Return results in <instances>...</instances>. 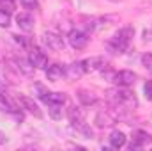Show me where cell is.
<instances>
[{"label":"cell","instance_id":"6da1fadb","mask_svg":"<svg viewBox=\"0 0 152 151\" xmlns=\"http://www.w3.org/2000/svg\"><path fill=\"white\" fill-rule=\"evenodd\" d=\"M133 36H134V29L133 27H124L110 41H106V48L112 53H115V55H120V53H124L127 50V46H129Z\"/></svg>","mask_w":152,"mask_h":151},{"label":"cell","instance_id":"7a4b0ae2","mask_svg":"<svg viewBox=\"0 0 152 151\" xmlns=\"http://www.w3.org/2000/svg\"><path fill=\"white\" fill-rule=\"evenodd\" d=\"M106 100L112 103V105H122V107H126V109H134L136 105H138V100H136V96H134V93H131V91H127L126 87H122V89H110V91H106Z\"/></svg>","mask_w":152,"mask_h":151},{"label":"cell","instance_id":"3957f363","mask_svg":"<svg viewBox=\"0 0 152 151\" xmlns=\"http://www.w3.org/2000/svg\"><path fill=\"white\" fill-rule=\"evenodd\" d=\"M41 41H42V44L46 48H50L53 52H64V48H66V43H64L62 36L53 34V32H44L41 36Z\"/></svg>","mask_w":152,"mask_h":151},{"label":"cell","instance_id":"277c9868","mask_svg":"<svg viewBox=\"0 0 152 151\" xmlns=\"http://www.w3.org/2000/svg\"><path fill=\"white\" fill-rule=\"evenodd\" d=\"M67 41H69V44L75 50H83L88 44V34L83 32V30H80V29H73L67 34Z\"/></svg>","mask_w":152,"mask_h":151},{"label":"cell","instance_id":"5b68a950","mask_svg":"<svg viewBox=\"0 0 152 151\" xmlns=\"http://www.w3.org/2000/svg\"><path fill=\"white\" fill-rule=\"evenodd\" d=\"M16 101H18V105L21 107V109H25L28 114H32L34 117H37L41 119L42 117V110L37 107V103L32 100V98H28V96H23V94H18L16 96Z\"/></svg>","mask_w":152,"mask_h":151},{"label":"cell","instance_id":"8992f818","mask_svg":"<svg viewBox=\"0 0 152 151\" xmlns=\"http://www.w3.org/2000/svg\"><path fill=\"white\" fill-rule=\"evenodd\" d=\"M136 80H138V75L134 71H131V70H122V71L115 73V76H113V82L118 87H129Z\"/></svg>","mask_w":152,"mask_h":151},{"label":"cell","instance_id":"52a82bcc","mask_svg":"<svg viewBox=\"0 0 152 151\" xmlns=\"http://www.w3.org/2000/svg\"><path fill=\"white\" fill-rule=\"evenodd\" d=\"M147 144H152V137L147 133V132H142V130H136L133 132V141L129 144V150H142L143 146Z\"/></svg>","mask_w":152,"mask_h":151},{"label":"cell","instance_id":"ba28073f","mask_svg":"<svg viewBox=\"0 0 152 151\" xmlns=\"http://www.w3.org/2000/svg\"><path fill=\"white\" fill-rule=\"evenodd\" d=\"M28 61L34 68H46L48 64V55L39 50V48H30V53H28Z\"/></svg>","mask_w":152,"mask_h":151},{"label":"cell","instance_id":"9c48e42d","mask_svg":"<svg viewBox=\"0 0 152 151\" xmlns=\"http://www.w3.org/2000/svg\"><path fill=\"white\" fill-rule=\"evenodd\" d=\"M81 66H83V71H85V73H92V71L103 70V68L106 66V62H104L103 57H90V59L81 61Z\"/></svg>","mask_w":152,"mask_h":151},{"label":"cell","instance_id":"30bf717a","mask_svg":"<svg viewBox=\"0 0 152 151\" xmlns=\"http://www.w3.org/2000/svg\"><path fill=\"white\" fill-rule=\"evenodd\" d=\"M16 23H18V27H20L23 32L34 30V25H36L34 16H32L30 13H20V14L16 16Z\"/></svg>","mask_w":152,"mask_h":151},{"label":"cell","instance_id":"8fae6325","mask_svg":"<svg viewBox=\"0 0 152 151\" xmlns=\"http://www.w3.org/2000/svg\"><path fill=\"white\" fill-rule=\"evenodd\" d=\"M66 76V66L64 64H53L46 70V78L51 82H58Z\"/></svg>","mask_w":152,"mask_h":151},{"label":"cell","instance_id":"7c38bea8","mask_svg":"<svg viewBox=\"0 0 152 151\" xmlns=\"http://www.w3.org/2000/svg\"><path fill=\"white\" fill-rule=\"evenodd\" d=\"M94 123H96V126L97 128H110V126H113L115 124V119L113 115L108 112H99L96 115V119H94Z\"/></svg>","mask_w":152,"mask_h":151},{"label":"cell","instance_id":"4fadbf2b","mask_svg":"<svg viewBox=\"0 0 152 151\" xmlns=\"http://www.w3.org/2000/svg\"><path fill=\"white\" fill-rule=\"evenodd\" d=\"M46 105H53V103H57V105H62V103H66L67 101V96L64 94V93H46L42 98H41Z\"/></svg>","mask_w":152,"mask_h":151},{"label":"cell","instance_id":"5bb4252c","mask_svg":"<svg viewBox=\"0 0 152 151\" xmlns=\"http://www.w3.org/2000/svg\"><path fill=\"white\" fill-rule=\"evenodd\" d=\"M76 96H78V100H80V103H81L83 107H90V105H96V103H97L96 94H92V93L87 91V89H80V91L76 93Z\"/></svg>","mask_w":152,"mask_h":151},{"label":"cell","instance_id":"9a60e30c","mask_svg":"<svg viewBox=\"0 0 152 151\" xmlns=\"http://www.w3.org/2000/svg\"><path fill=\"white\" fill-rule=\"evenodd\" d=\"M14 64H16L18 73H21V75H25V76H32L34 75V70H36V68L30 64V61H27V59H16Z\"/></svg>","mask_w":152,"mask_h":151},{"label":"cell","instance_id":"2e32d148","mask_svg":"<svg viewBox=\"0 0 152 151\" xmlns=\"http://www.w3.org/2000/svg\"><path fill=\"white\" fill-rule=\"evenodd\" d=\"M124 144H126V135L118 130H113L110 135V146L113 150H120V148H124Z\"/></svg>","mask_w":152,"mask_h":151},{"label":"cell","instance_id":"e0dca14e","mask_svg":"<svg viewBox=\"0 0 152 151\" xmlns=\"http://www.w3.org/2000/svg\"><path fill=\"white\" fill-rule=\"evenodd\" d=\"M85 71H83V66H81V62H73V64H69V66H66V76L67 78H80V76L83 75Z\"/></svg>","mask_w":152,"mask_h":151},{"label":"cell","instance_id":"ac0fdd59","mask_svg":"<svg viewBox=\"0 0 152 151\" xmlns=\"http://www.w3.org/2000/svg\"><path fill=\"white\" fill-rule=\"evenodd\" d=\"M67 117H69L71 124H73V123H81V121H85V114H83L81 109H78V107H69Z\"/></svg>","mask_w":152,"mask_h":151},{"label":"cell","instance_id":"d6986e66","mask_svg":"<svg viewBox=\"0 0 152 151\" xmlns=\"http://www.w3.org/2000/svg\"><path fill=\"white\" fill-rule=\"evenodd\" d=\"M73 128H75L76 132H80L85 139H92V137H94V132L90 130V126L85 124V121H81V123H73Z\"/></svg>","mask_w":152,"mask_h":151},{"label":"cell","instance_id":"ffe728a7","mask_svg":"<svg viewBox=\"0 0 152 151\" xmlns=\"http://www.w3.org/2000/svg\"><path fill=\"white\" fill-rule=\"evenodd\" d=\"M48 112H50V115H51V119L58 121V119L62 117V105H57V103L48 105Z\"/></svg>","mask_w":152,"mask_h":151},{"label":"cell","instance_id":"44dd1931","mask_svg":"<svg viewBox=\"0 0 152 151\" xmlns=\"http://www.w3.org/2000/svg\"><path fill=\"white\" fill-rule=\"evenodd\" d=\"M9 25H11V13H7V11L0 9V27L7 29Z\"/></svg>","mask_w":152,"mask_h":151},{"label":"cell","instance_id":"7402d4cb","mask_svg":"<svg viewBox=\"0 0 152 151\" xmlns=\"http://www.w3.org/2000/svg\"><path fill=\"white\" fill-rule=\"evenodd\" d=\"M12 38H14V41H16L18 44H21L23 48H28V46H30V38H25V36H16V34H14Z\"/></svg>","mask_w":152,"mask_h":151},{"label":"cell","instance_id":"603a6c76","mask_svg":"<svg viewBox=\"0 0 152 151\" xmlns=\"http://www.w3.org/2000/svg\"><path fill=\"white\" fill-rule=\"evenodd\" d=\"M142 64H143L147 70H151V71H152V53L147 52V53H143V55H142Z\"/></svg>","mask_w":152,"mask_h":151},{"label":"cell","instance_id":"cb8c5ba5","mask_svg":"<svg viewBox=\"0 0 152 151\" xmlns=\"http://www.w3.org/2000/svg\"><path fill=\"white\" fill-rule=\"evenodd\" d=\"M20 4H21L25 9H39L37 0H20Z\"/></svg>","mask_w":152,"mask_h":151},{"label":"cell","instance_id":"d4e9b609","mask_svg":"<svg viewBox=\"0 0 152 151\" xmlns=\"http://www.w3.org/2000/svg\"><path fill=\"white\" fill-rule=\"evenodd\" d=\"M0 5H2V9H4V11H7V13H12V11L16 9V5H14V2H12V0H2V2H0Z\"/></svg>","mask_w":152,"mask_h":151},{"label":"cell","instance_id":"484cf974","mask_svg":"<svg viewBox=\"0 0 152 151\" xmlns=\"http://www.w3.org/2000/svg\"><path fill=\"white\" fill-rule=\"evenodd\" d=\"M143 93H145V98L152 101V80H149L145 85H143Z\"/></svg>","mask_w":152,"mask_h":151},{"label":"cell","instance_id":"4316f807","mask_svg":"<svg viewBox=\"0 0 152 151\" xmlns=\"http://www.w3.org/2000/svg\"><path fill=\"white\" fill-rule=\"evenodd\" d=\"M143 39L145 41H152V30H145L143 32Z\"/></svg>","mask_w":152,"mask_h":151},{"label":"cell","instance_id":"83f0119b","mask_svg":"<svg viewBox=\"0 0 152 151\" xmlns=\"http://www.w3.org/2000/svg\"><path fill=\"white\" fill-rule=\"evenodd\" d=\"M4 142H7V135L4 132H0V144H4Z\"/></svg>","mask_w":152,"mask_h":151},{"label":"cell","instance_id":"f1b7e54d","mask_svg":"<svg viewBox=\"0 0 152 151\" xmlns=\"http://www.w3.org/2000/svg\"><path fill=\"white\" fill-rule=\"evenodd\" d=\"M4 85H5V84H4V82H2V80H0V89H2V87H4Z\"/></svg>","mask_w":152,"mask_h":151},{"label":"cell","instance_id":"f546056e","mask_svg":"<svg viewBox=\"0 0 152 151\" xmlns=\"http://www.w3.org/2000/svg\"><path fill=\"white\" fill-rule=\"evenodd\" d=\"M110 2H113V4H117V2H122V0H110Z\"/></svg>","mask_w":152,"mask_h":151},{"label":"cell","instance_id":"4dcf8cb0","mask_svg":"<svg viewBox=\"0 0 152 151\" xmlns=\"http://www.w3.org/2000/svg\"><path fill=\"white\" fill-rule=\"evenodd\" d=\"M0 2H2V0H0Z\"/></svg>","mask_w":152,"mask_h":151}]
</instances>
